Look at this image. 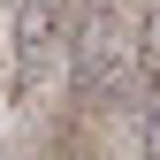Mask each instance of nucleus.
<instances>
[{
    "label": "nucleus",
    "mask_w": 160,
    "mask_h": 160,
    "mask_svg": "<svg viewBox=\"0 0 160 160\" xmlns=\"http://www.w3.org/2000/svg\"><path fill=\"white\" fill-rule=\"evenodd\" d=\"M76 76H84V92H114V84L130 76V38H122V23H114L107 8L84 15V38H76Z\"/></svg>",
    "instance_id": "f257e3e1"
},
{
    "label": "nucleus",
    "mask_w": 160,
    "mask_h": 160,
    "mask_svg": "<svg viewBox=\"0 0 160 160\" xmlns=\"http://www.w3.org/2000/svg\"><path fill=\"white\" fill-rule=\"evenodd\" d=\"M53 46H61V8H53V0H23V8H15V76H23V92L38 84V69L53 61Z\"/></svg>",
    "instance_id": "f03ea898"
}]
</instances>
